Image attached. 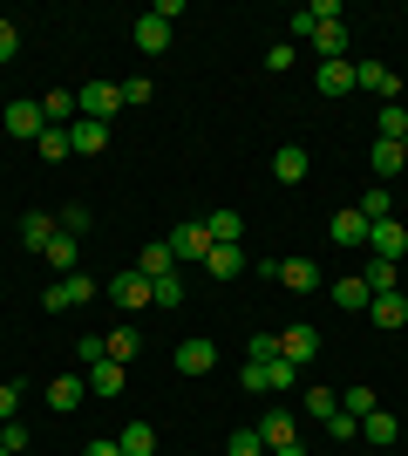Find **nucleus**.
I'll return each instance as SVG.
<instances>
[{"label":"nucleus","instance_id":"f257e3e1","mask_svg":"<svg viewBox=\"0 0 408 456\" xmlns=\"http://www.w3.org/2000/svg\"><path fill=\"white\" fill-rule=\"evenodd\" d=\"M245 388H252V395H292V388H300V368L286 362V354H272V362H245Z\"/></svg>","mask_w":408,"mask_h":456},{"label":"nucleus","instance_id":"f03ea898","mask_svg":"<svg viewBox=\"0 0 408 456\" xmlns=\"http://www.w3.org/2000/svg\"><path fill=\"white\" fill-rule=\"evenodd\" d=\"M82 300H96V280H89V273H61L55 286H48V293H41V306H48V314H68V306H82Z\"/></svg>","mask_w":408,"mask_h":456},{"label":"nucleus","instance_id":"7ed1b4c3","mask_svg":"<svg viewBox=\"0 0 408 456\" xmlns=\"http://www.w3.org/2000/svg\"><path fill=\"white\" fill-rule=\"evenodd\" d=\"M0 123H7V136H20V143H41V130H48V116H41V102H35V95H14Z\"/></svg>","mask_w":408,"mask_h":456},{"label":"nucleus","instance_id":"20e7f679","mask_svg":"<svg viewBox=\"0 0 408 456\" xmlns=\"http://www.w3.org/2000/svg\"><path fill=\"white\" fill-rule=\"evenodd\" d=\"M204 252H212V232L197 225V218H184V225L171 232V259L177 266H204Z\"/></svg>","mask_w":408,"mask_h":456},{"label":"nucleus","instance_id":"39448f33","mask_svg":"<svg viewBox=\"0 0 408 456\" xmlns=\"http://www.w3.org/2000/svg\"><path fill=\"white\" fill-rule=\"evenodd\" d=\"M354 89L381 95V102H402V76H395L388 61H354Z\"/></svg>","mask_w":408,"mask_h":456},{"label":"nucleus","instance_id":"423d86ee","mask_svg":"<svg viewBox=\"0 0 408 456\" xmlns=\"http://www.w3.org/2000/svg\"><path fill=\"white\" fill-rule=\"evenodd\" d=\"M368 252H374V259H395V266H402V259H408V225H402V218H381V225H368Z\"/></svg>","mask_w":408,"mask_h":456},{"label":"nucleus","instance_id":"0eeeda50","mask_svg":"<svg viewBox=\"0 0 408 456\" xmlns=\"http://www.w3.org/2000/svg\"><path fill=\"white\" fill-rule=\"evenodd\" d=\"M76 102H82V116H89V123H109V116L123 110V82H89Z\"/></svg>","mask_w":408,"mask_h":456},{"label":"nucleus","instance_id":"6e6552de","mask_svg":"<svg viewBox=\"0 0 408 456\" xmlns=\"http://www.w3.org/2000/svg\"><path fill=\"white\" fill-rule=\"evenodd\" d=\"M259 443H266V450L300 443V409H266V416H259Z\"/></svg>","mask_w":408,"mask_h":456},{"label":"nucleus","instance_id":"1a4fd4ad","mask_svg":"<svg viewBox=\"0 0 408 456\" xmlns=\"http://www.w3.org/2000/svg\"><path fill=\"white\" fill-rule=\"evenodd\" d=\"M102 293H109L123 314H143V306H150V280H143V273H116V280L102 286Z\"/></svg>","mask_w":408,"mask_h":456},{"label":"nucleus","instance_id":"9d476101","mask_svg":"<svg viewBox=\"0 0 408 456\" xmlns=\"http://www.w3.org/2000/svg\"><path fill=\"white\" fill-rule=\"evenodd\" d=\"M307 171H313L307 143H279V151H272V177H279V184H307Z\"/></svg>","mask_w":408,"mask_h":456},{"label":"nucleus","instance_id":"9b49d317","mask_svg":"<svg viewBox=\"0 0 408 456\" xmlns=\"http://www.w3.org/2000/svg\"><path fill=\"white\" fill-rule=\"evenodd\" d=\"M171 362H177V375H212V368H218V347L197 334V341H177Z\"/></svg>","mask_w":408,"mask_h":456},{"label":"nucleus","instance_id":"f8f14e48","mask_svg":"<svg viewBox=\"0 0 408 456\" xmlns=\"http://www.w3.org/2000/svg\"><path fill=\"white\" fill-rule=\"evenodd\" d=\"M68 151H76V157H102V151H109V123L76 116V123H68Z\"/></svg>","mask_w":408,"mask_h":456},{"label":"nucleus","instance_id":"ddd939ff","mask_svg":"<svg viewBox=\"0 0 408 456\" xmlns=\"http://www.w3.org/2000/svg\"><path fill=\"white\" fill-rule=\"evenodd\" d=\"M82 381H89V395H123V381H130V368L102 354L96 368H82Z\"/></svg>","mask_w":408,"mask_h":456},{"label":"nucleus","instance_id":"4468645a","mask_svg":"<svg viewBox=\"0 0 408 456\" xmlns=\"http://www.w3.org/2000/svg\"><path fill=\"white\" fill-rule=\"evenodd\" d=\"M82 402H89V381H82V375H55V381H48V409H55V416L82 409Z\"/></svg>","mask_w":408,"mask_h":456},{"label":"nucleus","instance_id":"2eb2a0df","mask_svg":"<svg viewBox=\"0 0 408 456\" xmlns=\"http://www.w3.org/2000/svg\"><path fill=\"white\" fill-rule=\"evenodd\" d=\"M368 321L388 327V334H395V327H408V293H374V300H368Z\"/></svg>","mask_w":408,"mask_h":456},{"label":"nucleus","instance_id":"dca6fc26","mask_svg":"<svg viewBox=\"0 0 408 456\" xmlns=\"http://www.w3.org/2000/svg\"><path fill=\"white\" fill-rule=\"evenodd\" d=\"M279 354H286L292 368H307L313 354H320V334H313V327H286V334H279Z\"/></svg>","mask_w":408,"mask_h":456},{"label":"nucleus","instance_id":"f3484780","mask_svg":"<svg viewBox=\"0 0 408 456\" xmlns=\"http://www.w3.org/2000/svg\"><path fill=\"white\" fill-rule=\"evenodd\" d=\"M361 436H368L374 450H395V443H402V422H395L388 409H368V416H361Z\"/></svg>","mask_w":408,"mask_h":456},{"label":"nucleus","instance_id":"a211bd4d","mask_svg":"<svg viewBox=\"0 0 408 456\" xmlns=\"http://www.w3.org/2000/svg\"><path fill=\"white\" fill-rule=\"evenodd\" d=\"M313 89L320 95H354V61H320V69H313Z\"/></svg>","mask_w":408,"mask_h":456},{"label":"nucleus","instance_id":"6ab92c4d","mask_svg":"<svg viewBox=\"0 0 408 456\" xmlns=\"http://www.w3.org/2000/svg\"><path fill=\"white\" fill-rule=\"evenodd\" d=\"M327 239L333 246H368V218H361V211H333V225H327Z\"/></svg>","mask_w":408,"mask_h":456},{"label":"nucleus","instance_id":"aec40b11","mask_svg":"<svg viewBox=\"0 0 408 456\" xmlns=\"http://www.w3.org/2000/svg\"><path fill=\"white\" fill-rule=\"evenodd\" d=\"M76 110H82L76 89H48V95H41V116H48V130H68V123H76Z\"/></svg>","mask_w":408,"mask_h":456},{"label":"nucleus","instance_id":"412c9836","mask_svg":"<svg viewBox=\"0 0 408 456\" xmlns=\"http://www.w3.org/2000/svg\"><path fill=\"white\" fill-rule=\"evenodd\" d=\"M55 232H61V218L28 211V218H20V246H28V252H48V239H55Z\"/></svg>","mask_w":408,"mask_h":456},{"label":"nucleus","instance_id":"4be33fe9","mask_svg":"<svg viewBox=\"0 0 408 456\" xmlns=\"http://www.w3.org/2000/svg\"><path fill=\"white\" fill-rule=\"evenodd\" d=\"M204 273H212V280H238V273H245V246H212L204 252Z\"/></svg>","mask_w":408,"mask_h":456},{"label":"nucleus","instance_id":"5701e85b","mask_svg":"<svg viewBox=\"0 0 408 456\" xmlns=\"http://www.w3.org/2000/svg\"><path fill=\"white\" fill-rule=\"evenodd\" d=\"M374 136H381V143H402V151H408V110H402V102H381V116H374Z\"/></svg>","mask_w":408,"mask_h":456},{"label":"nucleus","instance_id":"b1692460","mask_svg":"<svg viewBox=\"0 0 408 456\" xmlns=\"http://www.w3.org/2000/svg\"><path fill=\"white\" fill-rule=\"evenodd\" d=\"M368 280H361V273H348V280H333V306H348V314H368Z\"/></svg>","mask_w":408,"mask_h":456},{"label":"nucleus","instance_id":"393cba45","mask_svg":"<svg viewBox=\"0 0 408 456\" xmlns=\"http://www.w3.org/2000/svg\"><path fill=\"white\" fill-rule=\"evenodd\" d=\"M136 273H143V280H164V273H177L171 239H150V246H143V259H136Z\"/></svg>","mask_w":408,"mask_h":456},{"label":"nucleus","instance_id":"a878e982","mask_svg":"<svg viewBox=\"0 0 408 456\" xmlns=\"http://www.w3.org/2000/svg\"><path fill=\"white\" fill-rule=\"evenodd\" d=\"M368 164H374V177H402L408 151H402V143H381V136H374V143H368Z\"/></svg>","mask_w":408,"mask_h":456},{"label":"nucleus","instance_id":"bb28decb","mask_svg":"<svg viewBox=\"0 0 408 456\" xmlns=\"http://www.w3.org/2000/svg\"><path fill=\"white\" fill-rule=\"evenodd\" d=\"M191 300V286H184V266L164 273V280H150V306H184Z\"/></svg>","mask_w":408,"mask_h":456},{"label":"nucleus","instance_id":"cd10ccee","mask_svg":"<svg viewBox=\"0 0 408 456\" xmlns=\"http://www.w3.org/2000/svg\"><path fill=\"white\" fill-rule=\"evenodd\" d=\"M361 280H368V293H402V266H395V259H374V252H368V273H361Z\"/></svg>","mask_w":408,"mask_h":456},{"label":"nucleus","instance_id":"c85d7f7f","mask_svg":"<svg viewBox=\"0 0 408 456\" xmlns=\"http://www.w3.org/2000/svg\"><path fill=\"white\" fill-rule=\"evenodd\" d=\"M136 48H143V55H164V48H171V20L143 14V20H136Z\"/></svg>","mask_w":408,"mask_h":456},{"label":"nucleus","instance_id":"c756f323","mask_svg":"<svg viewBox=\"0 0 408 456\" xmlns=\"http://www.w3.org/2000/svg\"><path fill=\"white\" fill-rule=\"evenodd\" d=\"M116 450H123V456H156V429H150V422H123Z\"/></svg>","mask_w":408,"mask_h":456},{"label":"nucleus","instance_id":"7c9ffc66","mask_svg":"<svg viewBox=\"0 0 408 456\" xmlns=\"http://www.w3.org/2000/svg\"><path fill=\"white\" fill-rule=\"evenodd\" d=\"M102 354H109V362H123V368H130L136 354H143V341H136V327H116V334H102Z\"/></svg>","mask_w":408,"mask_h":456},{"label":"nucleus","instance_id":"2f4dec72","mask_svg":"<svg viewBox=\"0 0 408 456\" xmlns=\"http://www.w3.org/2000/svg\"><path fill=\"white\" fill-rule=\"evenodd\" d=\"M279 286H292V293H313V286H320L313 259H279Z\"/></svg>","mask_w":408,"mask_h":456},{"label":"nucleus","instance_id":"473e14b6","mask_svg":"<svg viewBox=\"0 0 408 456\" xmlns=\"http://www.w3.org/2000/svg\"><path fill=\"white\" fill-rule=\"evenodd\" d=\"M313 48H320V61H348V28L333 20V28H313Z\"/></svg>","mask_w":408,"mask_h":456},{"label":"nucleus","instance_id":"72a5a7b5","mask_svg":"<svg viewBox=\"0 0 408 456\" xmlns=\"http://www.w3.org/2000/svg\"><path fill=\"white\" fill-rule=\"evenodd\" d=\"M204 232H212V246H238L245 218H238V211H212V218H204Z\"/></svg>","mask_w":408,"mask_h":456},{"label":"nucleus","instance_id":"f704fd0d","mask_svg":"<svg viewBox=\"0 0 408 456\" xmlns=\"http://www.w3.org/2000/svg\"><path fill=\"white\" fill-rule=\"evenodd\" d=\"M361 218H368V225H381V218H395V198H388V184H368V198H361Z\"/></svg>","mask_w":408,"mask_h":456},{"label":"nucleus","instance_id":"c9c22d12","mask_svg":"<svg viewBox=\"0 0 408 456\" xmlns=\"http://www.w3.org/2000/svg\"><path fill=\"white\" fill-rule=\"evenodd\" d=\"M41 259L55 266V280H61V273H76V239H68V232H55V239H48V252H41Z\"/></svg>","mask_w":408,"mask_h":456},{"label":"nucleus","instance_id":"e433bc0d","mask_svg":"<svg viewBox=\"0 0 408 456\" xmlns=\"http://www.w3.org/2000/svg\"><path fill=\"white\" fill-rule=\"evenodd\" d=\"M300 409H307V416H313V422H327V416H333V409H340V395H333V388H320V381H313L307 395H300Z\"/></svg>","mask_w":408,"mask_h":456},{"label":"nucleus","instance_id":"4c0bfd02","mask_svg":"<svg viewBox=\"0 0 408 456\" xmlns=\"http://www.w3.org/2000/svg\"><path fill=\"white\" fill-rule=\"evenodd\" d=\"M225 456H272L266 443H259V429H232V443H225Z\"/></svg>","mask_w":408,"mask_h":456},{"label":"nucleus","instance_id":"58836bf2","mask_svg":"<svg viewBox=\"0 0 408 456\" xmlns=\"http://www.w3.org/2000/svg\"><path fill=\"white\" fill-rule=\"evenodd\" d=\"M340 409H348V416L361 422V416H368V409H381V402H374V388H368V381H361V388H348V395H340Z\"/></svg>","mask_w":408,"mask_h":456},{"label":"nucleus","instance_id":"ea45409f","mask_svg":"<svg viewBox=\"0 0 408 456\" xmlns=\"http://www.w3.org/2000/svg\"><path fill=\"white\" fill-rule=\"evenodd\" d=\"M320 429H327V436H333V443H354V436H361V422H354V416H348V409H333V416H327V422H320Z\"/></svg>","mask_w":408,"mask_h":456},{"label":"nucleus","instance_id":"a19ab883","mask_svg":"<svg viewBox=\"0 0 408 456\" xmlns=\"http://www.w3.org/2000/svg\"><path fill=\"white\" fill-rule=\"evenodd\" d=\"M61 157H76L68 151V130H41V164H61Z\"/></svg>","mask_w":408,"mask_h":456},{"label":"nucleus","instance_id":"79ce46f5","mask_svg":"<svg viewBox=\"0 0 408 456\" xmlns=\"http://www.w3.org/2000/svg\"><path fill=\"white\" fill-rule=\"evenodd\" d=\"M292 61H300V48H292V41H272V48H266V69H272V76H286Z\"/></svg>","mask_w":408,"mask_h":456},{"label":"nucleus","instance_id":"37998d69","mask_svg":"<svg viewBox=\"0 0 408 456\" xmlns=\"http://www.w3.org/2000/svg\"><path fill=\"white\" fill-rule=\"evenodd\" d=\"M150 102V76H136V82H123V110H143Z\"/></svg>","mask_w":408,"mask_h":456},{"label":"nucleus","instance_id":"c03bdc74","mask_svg":"<svg viewBox=\"0 0 408 456\" xmlns=\"http://www.w3.org/2000/svg\"><path fill=\"white\" fill-rule=\"evenodd\" d=\"M0 450H14V456L28 450V429H20V416H14V422H0Z\"/></svg>","mask_w":408,"mask_h":456},{"label":"nucleus","instance_id":"a18cd8bd","mask_svg":"<svg viewBox=\"0 0 408 456\" xmlns=\"http://www.w3.org/2000/svg\"><path fill=\"white\" fill-rule=\"evenodd\" d=\"M76 362H82V368L102 362V334H82V341H76Z\"/></svg>","mask_w":408,"mask_h":456},{"label":"nucleus","instance_id":"49530a36","mask_svg":"<svg viewBox=\"0 0 408 456\" xmlns=\"http://www.w3.org/2000/svg\"><path fill=\"white\" fill-rule=\"evenodd\" d=\"M20 55V28L14 20H0V61H14Z\"/></svg>","mask_w":408,"mask_h":456},{"label":"nucleus","instance_id":"de8ad7c7","mask_svg":"<svg viewBox=\"0 0 408 456\" xmlns=\"http://www.w3.org/2000/svg\"><path fill=\"white\" fill-rule=\"evenodd\" d=\"M20 416V388L14 381H0V422H14Z\"/></svg>","mask_w":408,"mask_h":456},{"label":"nucleus","instance_id":"09e8293b","mask_svg":"<svg viewBox=\"0 0 408 456\" xmlns=\"http://www.w3.org/2000/svg\"><path fill=\"white\" fill-rule=\"evenodd\" d=\"M272 354H279V334H252V354H245V362H272Z\"/></svg>","mask_w":408,"mask_h":456},{"label":"nucleus","instance_id":"8fccbe9b","mask_svg":"<svg viewBox=\"0 0 408 456\" xmlns=\"http://www.w3.org/2000/svg\"><path fill=\"white\" fill-rule=\"evenodd\" d=\"M61 232H68V239H76V232H89V211L68 205V211H61Z\"/></svg>","mask_w":408,"mask_h":456},{"label":"nucleus","instance_id":"3c124183","mask_svg":"<svg viewBox=\"0 0 408 456\" xmlns=\"http://www.w3.org/2000/svg\"><path fill=\"white\" fill-rule=\"evenodd\" d=\"M82 456H123V450H116V443H89Z\"/></svg>","mask_w":408,"mask_h":456},{"label":"nucleus","instance_id":"603ef678","mask_svg":"<svg viewBox=\"0 0 408 456\" xmlns=\"http://www.w3.org/2000/svg\"><path fill=\"white\" fill-rule=\"evenodd\" d=\"M272 456H313V450H307V443H286V450H272Z\"/></svg>","mask_w":408,"mask_h":456},{"label":"nucleus","instance_id":"864d4df0","mask_svg":"<svg viewBox=\"0 0 408 456\" xmlns=\"http://www.w3.org/2000/svg\"><path fill=\"white\" fill-rule=\"evenodd\" d=\"M0 456H14V450H0Z\"/></svg>","mask_w":408,"mask_h":456}]
</instances>
